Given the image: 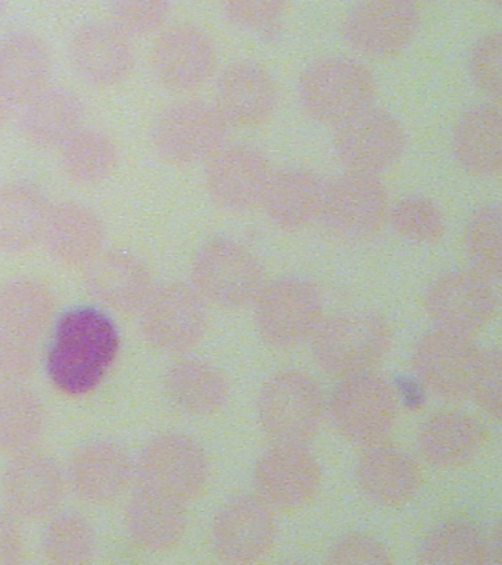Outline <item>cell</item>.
Returning <instances> with one entry per match:
<instances>
[{"label":"cell","instance_id":"603a6c76","mask_svg":"<svg viewBox=\"0 0 502 565\" xmlns=\"http://www.w3.org/2000/svg\"><path fill=\"white\" fill-rule=\"evenodd\" d=\"M85 282L99 303L120 312L140 311L153 290L147 264L125 249L100 252L86 265Z\"/></svg>","mask_w":502,"mask_h":565},{"label":"cell","instance_id":"d6a6232c","mask_svg":"<svg viewBox=\"0 0 502 565\" xmlns=\"http://www.w3.org/2000/svg\"><path fill=\"white\" fill-rule=\"evenodd\" d=\"M483 427L462 413H442L421 427L418 444L427 461L440 468H457L473 461L484 445Z\"/></svg>","mask_w":502,"mask_h":565},{"label":"cell","instance_id":"d6986e66","mask_svg":"<svg viewBox=\"0 0 502 565\" xmlns=\"http://www.w3.org/2000/svg\"><path fill=\"white\" fill-rule=\"evenodd\" d=\"M211 539L220 559L232 564L255 563L275 543V512L258 494L232 499L215 516Z\"/></svg>","mask_w":502,"mask_h":565},{"label":"cell","instance_id":"4dcf8cb0","mask_svg":"<svg viewBox=\"0 0 502 565\" xmlns=\"http://www.w3.org/2000/svg\"><path fill=\"white\" fill-rule=\"evenodd\" d=\"M453 153L470 174L493 177L502 166V117L496 105H479L458 119Z\"/></svg>","mask_w":502,"mask_h":565},{"label":"cell","instance_id":"6da1fadb","mask_svg":"<svg viewBox=\"0 0 502 565\" xmlns=\"http://www.w3.org/2000/svg\"><path fill=\"white\" fill-rule=\"evenodd\" d=\"M120 334L111 318L94 307L70 309L56 322L46 352L51 382L70 396L95 391L116 362Z\"/></svg>","mask_w":502,"mask_h":565},{"label":"cell","instance_id":"7402d4cb","mask_svg":"<svg viewBox=\"0 0 502 565\" xmlns=\"http://www.w3.org/2000/svg\"><path fill=\"white\" fill-rule=\"evenodd\" d=\"M65 480L54 459L33 452L17 455L2 479V497L17 520L36 521L54 514L63 502Z\"/></svg>","mask_w":502,"mask_h":565},{"label":"cell","instance_id":"60d3db41","mask_svg":"<svg viewBox=\"0 0 502 565\" xmlns=\"http://www.w3.org/2000/svg\"><path fill=\"white\" fill-rule=\"evenodd\" d=\"M389 220L395 232L405 241L431 245L445 233V218L430 199L409 196L392 207Z\"/></svg>","mask_w":502,"mask_h":565},{"label":"cell","instance_id":"9a60e30c","mask_svg":"<svg viewBox=\"0 0 502 565\" xmlns=\"http://www.w3.org/2000/svg\"><path fill=\"white\" fill-rule=\"evenodd\" d=\"M482 349L470 335L436 330L418 340L413 364L418 377L436 395L448 399L470 396Z\"/></svg>","mask_w":502,"mask_h":565},{"label":"cell","instance_id":"7bdbcfd3","mask_svg":"<svg viewBox=\"0 0 502 565\" xmlns=\"http://www.w3.org/2000/svg\"><path fill=\"white\" fill-rule=\"evenodd\" d=\"M502 40L500 33H492L480 39L470 56V74L487 95L500 100L502 87Z\"/></svg>","mask_w":502,"mask_h":565},{"label":"cell","instance_id":"8992f818","mask_svg":"<svg viewBox=\"0 0 502 565\" xmlns=\"http://www.w3.org/2000/svg\"><path fill=\"white\" fill-rule=\"evenodd\" d=\"M261 265L248 249L228 238H214L197 250L192 286L205 302L236 309L254 302L263 289Z\"/></svg>","mask_w":502,"mask_h":565},{"label":"cell","instance_id":"9c48e42d","mask_svg":"<svg viewBox=\"0 0 502 565\" xmlns=\"http://www.w3.org/2000/svg\"><path fill=\"white\" fill-rule=\"evenodd\" d=\"M255 302L259 334L276 348H293L306 342L323 322L320 291L299 278H281L263 286Z\"/></svg>","mask_w":502,"mask_h":565},{"label":"cell","instance_id":"1f68e13d","mask_svg":"<svg viewBox=\"0 0 502 565\" xmlns=\"http://www.w3.org/2000/svg\"><path fill=\"white\" fill-rule=\"evenodd\" d=\"M51 205L41 189L23 181L0 188V252L23 254L41 243Z\"/></svg>","mask_w":502,"mask_h":565},{"label":"cell","instance_id":"f907efd6","mask_svg":"<svg viewBox=\"0 0 502 565\" xmlns=\"http://www.w3.org/2000/svg\"><path fill=\"white\" fill-rule=\"evenodd\" d=\"M488 2L495 4L496 8H500V4H501V0H488Z\"/></svg>","mask_w":502,"mask_h":565},{"label":"cell","instance_id":"d590c367","mask_svg":"<svg viewBox=\"0 0 502 565\" xmlns=\"http://www.w3.org/2000/svg\"><path fill=\"white\" fill-rule=\"evenodd\" d=\"M46 414L41 399L19 383L0 384V450L12 457L41 444Z\"/></svg>","mask_w":502,"mask_h":565},{"label":"cell","instance_id":"ba28073f","mask_svg":"<svg viewBox=\"0 0 502 565\" xmlns=\"http://www.w3.org/2000/svg\"><path fill=\"white\" fill-rule=\"evenodd\" d=\"M226 135L227 124L215 106L184 100L158 115L152 145L162 161L175 167L192 166L213 157Z\"/></svg>","mask_w":502,"mask_h":565},{"label":"cell","instance_id":"c3c4849f","mask_svg":"<svg viewBox=\"0 0 502 565\" xmlns=\"http://www.w3.org/2000/svg\"><path fill=\"white\" fill-rule=\"evenodd\" d=\"M20 104L17 102L14 95L7 87V84L0 78V128L8 126L12 118L19 114Z\"/></svg>","mask_w":502,"mask_h":565},{"label":"cell","instance_id":"f6af8a7d","mask_svg":"<svg viewBox=\"0 0 502 565\" xmlns=\"http://www.w3.org/2000/svg\"><path fill=\"white\" fill-rule=\"evenodd\" d=\"M289 0H222L224 13L245 30H264L284 15Z\"/></svg>","mask_w":502,"mask_h":565},{"label":"cell","instance_id":"836d02e7","mask_svg":"<svg viewBox=\"0 0 502 565\" xmlns=\"http://www.w3.org/2000/svg\"><path fill=\"white\" fill-rule=\"evenodd\" d=\"M52 56L41 38L14 33L0 42V78L20 106L51 86Z\"/></svg>","mask_w":502,"mask_h":565},{"label":"cell","instance_id":"7dc6e473","mask_svg":"<svg viewBox=\"0 0 502 565\" xmlns=\"http://www.w3.org/2000/svg\"><path fill=\"white\" fill-rule=\"evenodd\" d=\"M24 537L11 512L0 511V565L17 564L23 556Z\"/></svg>","mask_w":502,"mask_h":565},{"label":"cell","instance_id":"681fc988","mask_svg":"<svg viewBox=\"0 0 502 565\" xmlns=\"http://www.w3.org/2000/svg\"><path fill=\"white\" fill-rule=\"evenodd\" d=\"M3 9H6V0H0V15H2Z\"/></svg>","mask_w":502,"mask_h":565},{"label":"cell","instance_id":"4fadbf2b","mask_svg":"<svg viewBox=\"0 0 502 565\" xmlns=\"http://www.w3.org/2000/svg\"><path fill=\"white\" fill-rule=\"evenodd\" d=\"M405 132L385 110L369 108L339 124L334 150L348 171L378 175L403 157Z\"/></svg>","mask_w":502,"mask_h":565},{"label":"cell","instance_id":"ffe728a7","mask_svg":"<svg viewBox=\"0 0 502 565\" xmlns=\"http://www.w3.org/2000/svg\"><path fill=\"white\" fill-rule=\"evenodd\" d=\"M255 489L273 510L293 511L306 507L321 483L317 459L301 445H277L255 467Z\"/></svg>","mask_w":502,"mask_h":565},{"label":"cell","instance_id":"5b68a950","mask_svg":"<svg viewBox=\"0 0 502 565\" xmlns=\"http://www.w3.org/2000/svg\"><path fill=\"white\" fill-rule=\"evenodd\" d=\"M392 331L378 313L351 311L321 322L314 353L321 369L338 377L367 373L389 351Z\"/></svg>","mask_w":502,"mask_h":565},{"label":"cell","instance_id":"484cf974","mask_svg":"<svg viewBox=\"0 0 502 565\" xmlns=\"http://www.w3.org/2000/svg\"><path fill=\"white\" fill-rule=\"evenodd\" d=\"M41 243L56 263L85 268L104 250L103 220L82 203H58L51 206Z\"/></svg>","mask_w":502,"mask_h":565},{"label":"cell","instance_id":"74e56055","mask_svg":"<svg viewBox=\"0 0 502 565\" xmlns=\"http://www.w3.org/2000/svg\"><path fill=\"white\" fill-rule=\"evenodd\" d=\"M491 547L474 525L452 521L427 536L420 550L423 564H487Z\"/></svg>","mask_w":502,"mask_h":565},{"label":"cell","instance_id":"83f0119b","mask_svg":"<svg viewBox=\"0 0 502 565\" xmlns=\"http://www.w3.org/2000/svg\"><path fill=\"white\" fill-rule=\"evenodd\" d=\"M361 492L386 507H400L416 497L421 472L404 450L387 445H373L365 450L355 468Z\"/></svg>","mask_w":502,"mask_h":565},{"label":"cell","instance_id":"cb8c5ba5","mask_svg":"<svg viewBox=\"0 0 502 565\" xmlns=\"http://www.w3.org/2000/svg\"><path fill=\"white\" fill-rule=\"evenodd\" d=\"M277 97L275 79L266 70L253 62H239L220 77L215 109L227 126L257 127L275 114Z\"/></svg>","mask_w":502,"mask_h":565},{"label":"cell","instance_id":"52a82bcc","mask_svg":"<svg viewBox=\"0 0 502 565\" xmlns=\"http://www.w3.org/2000/svg\"><path fill=\"white\" fill-rule=\"evenodd\" d=\"M135 472L139 488L188 503L204 492L210 466L204 449L195 440L170 433L145 446Z\"/></svg>","mask_w":502,"mask_h":565},{"label":"cell","instance_id":"bcb514c9","mask_svg":"<svg viewBox=\"0 0 502 565\" xmlns=\"http://www.w3.org/2000/svg\"><path fill=\"white\" fill-rule=\"evenodd\" d=\"M332 564H391L392 556L381 541L367 534L352 533L334 543L329 552Z\"/></svg>","mask_w":502,"mask_h":565},{"label":"cell","instance_id":"f35d334b","mask_svg":"<svg viewBox=\"0 0 502 565\" xmlns=\"http://www.w3.org/2000/svg\"><path fill=\"white\" fill-rule=\"evenodd\" d=\"M94 525L81 514H63L52 520L43 533L42 552L47 563L77 565L95 555Z\"/></svg>","mask_w":502,"mask_h":565},{"label":"cell","instance_id":"8d00e7d4","mask_svg":"<svg viewBox=\"0 0 502 565\" xmlns=\"http://www.w3.org/2000/svg\"><path fill=\"white\" fill-rule=\"evenodd\" d=\"M60 150L61 170L74 184L98 185L116 171L118 149L107 132L82 128Z\"/></svg>","mask_w":502,"mask_h":565},{"label":"cell","instance_id":"7a4b0ae2","mask_svg":"<svg viewBox=\"0 0 502 565\" xmlns=\"http://www.w3.org/2000/svg\"><path fill=\"white\" fill-rule=\"evenodd\" d=\"M45 282L14 278L0 286V380L19 383L33 373L39 342L54 317Z\"/></svg>","mask_w":502,"mask_h":565},{"label":"cell","instance_id":"e575fe53","mask_svg":"<svg viewBox=\"0 0 502 565\" xmlns=\"http://www.w3.org/2000/svg\"><path fill=\"white\" fill-rule=\"evenodd\" d=\"M164 388L175 408L195 417L217 414L228 399L226 377L204 361L184 360L171 366Z\"/></svg>","mask_w":502,"mask_h":565},{"label":"cell","instance_id":"2e32d148","mask_svg":"<svg viewBox=\"0 0 502 565\" xmlns=\"http://www.w3.org/2000/svg\"><path fill=\"white\" fill-rule=\"evenodd\" d=\"M153 75L171 92L197 90L213 77L217 52L210 35L200 26L178 24L162 31L153 44Z\"/></svg>","mask_w":502,"mask_h":565},{"label":"cell","instance_id":"b9f144b4","mask_svg":"<svg viewBox=\"0 0 502 565\" xmlns=\"http://www.w3.org/2000/svg\"><path fill=\"white\" fill-rule=\"evenodd\" d=\"M113 22L133 35H148L160 30L170 15L171 0H111Z\"/></svg>","mask_w":502,"mask_h":565},{"label":"cell","instance_id":"44dd1931","mask_svg":"<svg viewBox=\"0 0 502 565\" xmlns=\"http://www.w3.org/2000/svg\"><path fill=\"white\" fill-rule=\"evenodd\" d=\"M76 73L95 87L125 83L135 68L130 38L114 22H89L74 31L68 44Z\"/></svg>","mask_w":502,"mask_h":565},{"label":"cell","instance_id":"e0dca14e","mask_svg":"<svg viewBox=\"0 0 502 565\" xmlns=\"http://www.w3.org/2000/svg\"><path fill=\"white\" fill-rule=\"evenodd\" d=\"M206 162V190L215 205L231 212L261 205L271 171L259 150L242 145L222 146Z\"/></svg>","mask_w":502,"mask_h":565},{"label":"cell","instance_id":"7c38bea8","mask_svg":"<svg viewBox=\"0 0 502 565\" xmlns=\"http://www.w3.org/2000/svg\"><path fill=\"white\" fill-rule=\"evenodd\" d=\"M387 194L377 175L346 171L325 184L320 218L334 236L364 241L382 228Z\"/></svg>","mask_w":502,"mask_h":565},{"label":"cell","instance_id":"3957f363","mask_svg":"<svg viewBox=\"0 0 502 565\" xmlns=\"http://www.w3.org/2000/svg\"><path fill=\"white\" fill-rule=\"evenodd\" d=\"M302 109L316 121L339 126L372 108L376 82L365 66L346 57L312 62L298 86Z\"/></svg>","mask_w":502,"mask_h":565},{"label":"cell","instance_id":"8fae6325","mask_svg":"<svg viewBox=\"0 0 502 565\" xmlns=\"http://www.w3.org/2000/svg\"><path fill=\"white\" fill-rule=\"evenodd\" d=\"M140 324L145 338L160 351H191L204 338L209 327L205 299L195 287L184 282L153 287L140 308Z\"/></svg>","mask_w":502,"mask_h":565},{"label":"cell","instance_id":"ee69618b","mask_svg":"<svg viewBox=\"0 0 502 565\" xmlns=\"http://www.w3.org/2000/svg\"><path fill=\"white\" fill-rule=\"evenodd\" d=\"M502 362L498 349L482 351L470 396L483 413L500 418L502 409Z\"/></svg>","mask_w":502,"mask_h":565},{"label":"cell","instance_id":"ab89813d","mask_svg":"<svg viewBox=\"0 0 502 565\" xmlns=\"http://www.w3.org/2000/svg\"><path fill=\"white\" fill-rule=\"evenodd\" d=\"M466 250L473 271L498 280L502 271L501 211L498 205L480 207L466 230Z\"/></svg>","mask_w":502,"mask_h":565},{"label":"cell","instance_id":"d4e9b609","mask_svg":"<svg viewBox=\"0 0 502 565\" xmlns=\"http://www.w3.org/2000/svg\"><path fill=\"white\" fill-rule=\"evenodd\" d=\"M129 454L116 441L95 440L73 455L70 484L77 497L90 503H108L120 497L133 479Z\"/></svg>","mask_w":502,"mask_h":565},{"label":"cell","instance_id":"f546056e","mask_svg":"<svg viewBox=\"0 0 502 565\" xmlns=\"http://www.w3.org/2000/svg\"><path fill=\"white\" fill-rule=\"evenodd\" d=\"M324 188L314 171L284 170L271 174L261 205L277 227L298 232L320 218Z\"/></svg>","mask_w":502,"mask_h":565},{"label":"cell","instance_id":"ac0fdd59","mask_svg":"<svg viewBox=\"0 0 502 565\" xmlns=\"http://www.w3.org/2000/svg\"><path fill=\"white\" fill-rule=\"evenodd\" d=\"M418 24L416 0H360L348 17L345 34L364 55L387 57L408 46Z\"/></svg>","mask_w":502,"mask_h":565},{"label":"cell","instance_id":"f1b7e54d","mask_svg":"<svg viewBox=\"0 0 502 565\" xmlns=\"http://www.w3.org/2000/svg\"><path fill=\"white\" fill-rule=\"evenodd\" d=\"M186 524V503L156 490L138 486L127 503V533L143 550H171L182 541Z\"/></svg>","mask_w":502,"mask_h":565},{"label":"cell","instance_id":"277c9868","mask_svg":"<svg viewBox=\"0 0 502 565\" xmlns=\"http://www.w3.org/2000/svg\"><path fill=\"white\" fill-rule=\"evenodd\" d=\"M323 417V392L302 371L275 375L259 393V424L277 445L306 446L319 433Z\"/></svg>","mask_w":502,"mask_h":565},{"label":"cell","instance_id":"5bb4252c","mask_svg":"<svg viewBox=\"0 0 502 565\" xmlns=\"http://www.w3.org/2000/svg\"><path fill=\"white\" fill-rule=\"evenodd\" d=\"M426 309L439 329L473 335L492 320L496 296L491 280L476 271H451L431 282Z\"/></svg>","mask_w":502,"mask_h":565},{"label":"cell","instance_id":"30bf717a","mask_svg":"<svg viewBox=\"0 0 502 565\" xmlns=\"http://www.w3.org/2000/svg\"><path fill=\"white\" fill-rule=\"evenodd\" d=\"M330 413L339 433L352 444H382L396 422V397L385 380L372 373L343 379L330 402Z\"/></svg>","mask_w":502,"mask_h":565},{"label":"cell","instance_id":"4316f807","mask_svg":"<svg viewBox=\"0 0 502 565\" xmlns=\"http://www.w3.org/2000/svg\"><path fill=\"white\" fill-rule=\"evenodd\" d=\"M20 108L21 135L41 150L60 149L82 130L85 119L82 100L64 87H46Z\"/></svg>","mask_w":502,"mask_h":565}]
</instances>
